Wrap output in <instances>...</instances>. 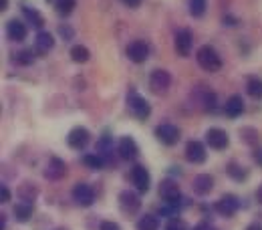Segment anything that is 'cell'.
I'll use <instances>...</instances> for the list:
<instances>
[{
	"mask_svg": "<svg viewBox=\"0 0 262 230\" xmlns=\"http://www.w3.org/2000/svg\"><path fill=\"white\" fill-rule=\"evenodd\" d=\"M196 61L198 65L202 67L204 71H208V73H216V71L222 69V59H220L218 51L214 47H210V45H204V47L198 49Z\"/></svg>",
	"mask_w": 262,
	"mask_h": 230,
	"instance_id": "obj_1",
	"label": "cell"
},
{
	"mask_svg": "<svg viewBox=\"0 0 262 230\" xmlns=\"http://www.w3.org/2000/svg\"><path fill=\"white\" fill-rule=\"evenodd\" d=\"M127 107H129V111L137 119H147L151 115V105L141 97L135 89H129V93H127Z\"/></svg>",
	"mask_w": 262,
	"mask_h": 230,
	"instance_id": "obj_2",
	"label": "cell"
},
{
	"mask_svg": "<svg viewBox=\"0 0 262 230\" xmlns=\"http://www.w3.org/2000/svg\"><path fill=\"white\" fill-rule=\"evenodd\" d=\"M169 85H171V75L165 69H156L149 75V89H151V93L164 95L165 91L169 89Z\"/></svg>",
	"mask_w": 262,
	"mask_h": 230,
	"instance_id": "obj_3",
	"label": "cell"
},
{
	"mask_svg": "<svg viewBox=\"0 0 262 230\" xmlns=\"http://www.w3.org/2000/svg\"><path fill=\"white\" fill-rule=\"evenodd\" d=\"M160 196L165 200V204L169 206V208H178V202H180V198H182V192H180V186L173 182V180H164L162 184H160Z\"/></svg>",
	"mask_w": 262,
	"mask_h": 230,
	"instance_id": "obj_4",
	"label": "cell"
},
{
	"mask_svg": "<svg viewBox=\"0 0 262 230\" xmlns=\"http://www.w3.org/2000/svg\"><path fill=\"white\" fill-rule=\"evenodd\" d=\"M127 57H129V61L133 63H145L147 59H149V45L145 43V40H141V38H137V40H133L127 45Z\"/></svg>",
	"mask_w": 262,
	"mask_h": 230,
	"instance_id": "obj_5",
	"label": "cell"
},
{
	"mask_svg": "<svg viewBox=\"0 0 262 230\" xmlns=\"http://www.w3.org/2000/svg\"><path fill=\"white\" fill-rule=\"evenodd\" d=\"M192 45H194L192 31L182 29V31H178V33H176L173 47H176V53H178L180 57H190V53H192Z\"/></svg>",
	"mask_w": 262,
	"mask_h": 230,
	"instance_id": "obj_6",
	"label": "cell"
},
{
	"mask_svg": "<svg viewBox=\"0 0 262 230\" xmlns=\"http://www.w3.org/2000/svg\"><path fill=\"white\" fill-rule=\"evenodd\" d=\"M206 143L212 148V150H226L230 143V137L228 133L224 132V130H220V128H210L208 132H206Z\"/></svg>",
	"mask_w": 262,
	"mask_h": 230,
	"instance_id": "obj_7",
	"label": "cell"
},
{
	"mask_svg": "<svg viewBox=\"0 0 262 230\" xmlns=\"http://www.w3.org/2000/svg\"><path fill=\"white\" fill-rule=\"evenodd\" d=\"M156 137L164 143V145H176L180 141V130L171 123H162L156 128Z\"/></svg>",
	"mask_w": 262,
	"mask_h": 230,
	"instance_id": "obj_8",
	"label": "cell"
},
{
	"mask_svg": "<svg viewBox=\"0 0 262 230\" xmlns=\"http://www.w3.org/2000/svg\"><path fill=\"white\" fill-rule=\"evenodd\" d=\"M214 208H216V212L222 214V216H234V214L238 212V208H240V200L234 196V194H226V196H222L216 202Z\"/></svg>",
	"mask_w": 262,
	"mask_h": 230,
	"instance_id": "obj_9",
	"label": "cell"
},
{
	"mask_svg": "<svg viewBox=\"0 0 262 230\" xmlns=\"http://www.w3.org/2000/svg\"><path fill=\"white\" fill-rule=\"evenodd\" d=\"M89 139H91V133L87 132L85 128H75V130H71L69 135H67V143H69V148H73V150H83V148H87Z\"/></svg>",
	"mask_w": 262,
	"mask_h": 230,
	"instance_id": "obj_10",
	"label": "cell"
},
{
	"mask_svg": "<svg viewBox=\"0 0 262 230\" xmlns=\"http://www.w3.org/2000/svg\"><path fill=\"white\" fill-rule=\"evenodd\" d=\"M73 200L79 206H85L87 208V206H91L95 202V192H93V188L89 184H77L73 188Z\"/></svg>",
	"mask_w": 262,
	"mask_h": 230,
	"instance_id": "obj_11",
	"label": "cell"
},
{
	"mask_svg": "<svg viewBox=\"0 0 262 230\" xmlns=\"http://www.w3.org/2000/svg\"><path fill=\"white\" fill-rule=\"evenodd\" d=\"M67 176V164L61 158H51L49 164L45 168V178L47 180H53V182H59L61 178Z\"/></svg>",
	"mask_w": 262,
	"mask_h": 230,
	"instance_id": "obj_12",
	"label": "cell"
},
{
	"mask_svg": "<svg viewBox=\"0 0 262 230\" xmlns=\"http://www.w3.org/2000/svg\"><path fill=\"white\" fill-rule=\"evenodd\" d=\"M117 152H119V156L123 158V160H135L137 156H139V145H137V141L129 137V135H125V137H121L119 139V145H117Z\"/></svg>",
	"mask_w": 262,
	"mask_h": 230,
	"instance_id": "obj_13",
	"label": "cell"
},
{
	"mask_svg": "<svg viewBox=\"0 0 262 230\" xmlns=\"http://www.w3.org/2000/svg\"><path fill=\"white\" fill-rule=\"evenodd\" d=\"M131 180H133V186L137 188V192H147L149 190L151 178H149V172L143 165H135L131 170Z\"/></svg>",
	"mask_w": 262,
	"mask_h": 230,
	"instance_id": "obj_14",
	"label": "cell"
},
{
	"mask_svg": "<svg viewBox=\"0 0 262 230\" xmlns=\"http://www.w3.org/2000/svg\"><path fill=\"white\" fill-rule=\"evenodd\" d=\"M119 208H121L125 214H135V212L141 208V200H139V196H137L135 192L125 190V192L119 194Z\"/></svg>",
	"mask_w": 262,
	"mask_h": 230,
	"instance_id": "obj_15",
	"label": "cell"
},
{
	"mask_svg": "<svg viewBox=\"0 0 262 230\" xmlns=\"http://www.w3.org/2000/svg\"><path fill=\"white\" fill-rule=\"evenodd\" d=\"M27 34H29V31H27V25L25 23H20L16 18H12V20L6 23V36L12 43H23L27 38Z\"/></svg>",
	"mask_w": 262,
	"mask_h": 230,
	"instance_id": "obj_16",
	"label": "cell"
},
{
	"mask_svg": "<svg viewBox=\"0 0 262 230\" xmlns=\"http://www.w3.org/2000/svg\"><path fill=\"white\" fill-rule=\"evenodd\" d=\"M186 160L190 164H204L206 162V148L202 141H190L186 145Z\"/></svg>",
	"mask_w": 262,
	"mask_h": 230,
	"instance_id": "obj_17",
	"label": "cell"
},
{
	"mask_svg": "<svg viewBox=\"0 0 262 230\" xmlns=\"http://www.w3.org/2000/svg\"><path fill=\"white\" fill-rule=\"evenodd\" d=\"M192 188H194V192H196V194L206 196V194H210V192H212V188H214V178H212L210 174H200V176L194 178Z\"/></svg>",
	"mask_w": 262,
	"mask_h": 230,
	"instance_id": "obj_18",
	"label": "cell"
},
{
	"mask_svg": "<svg viewBox=\"0 0 262 230\" xmlns=\"http://www.w3.org/2000/svg\"><path fill=\"white\" fill-rule=\"evenodd\" d=\"M53 47H55L53 34L45 33V31L36 34V38H34V51H36L38 55H47L49 51H53Z\"/></svg>",
	"mask_w": 262,
	"mask_h": 230,
	"instance_id": "obj_19",
	"label": "cell"
},
{
	"mask_svg": "<svg viewBox=\"0 0 262 230\" xmlns=\"http://www.w3.org/2000/svg\"><path fill=\"white\" fill-rule=\"evenodd\" d=\"M224 111H226L228 117H238V115H242V111H244V101H242V97H240V95H232V97L226 101Z\"/></svg>",
	"mask_w": 262,
	"mask_h": 230,
	"instance_id": "obj_20",
	"label": "cell"
},
{
	"mask_svg": "<svg viewBox=\"0 0 262 230\" xmlns=\"http://www.w3.org/2000/svg\"><path fill=\"white\" fill-rule=\"evenodd\" d=\"M33 216V204H27V202H20L14 206V218L18 222H29Z\"/></svg>",
	"mask_w": 262,
	"mask_h": 230,
	"instance_id": "obj_21",
	"label": "cell"
},
{
	"mask_svg": "<svg viewBox=\"0 0 262 230\" xmlns=\"http://www.w3.org/2000/svg\"><path fill=\"white\" fill-rule=\"evenodd\" d=\"M23 14H25V18L33 25L34 29H42V25H45V18H42V14L36 10V8H31V6H25L23 8Z\"/></svg>",
	"mask_w": 262,
	"mask_h": 230,
	"instance_id": "obj_22",
	"label": "cell"
},
{
	"mask_svg": "<svg viewBox=\"0 0 262 230\" xmlns=\"http://www.w3.org/2000/svg\"><path fill=\"white\" fill-rule=\"evenodd\" d=\"M18 196H20V200L23 202H27V204H33L34 200H36V196H38V190H36V186H33V184H23L20 188H18Z\"/></svg>",
	"mask_w": 262,
	"mask_h": 230,
	"instance_id": "obj_23",
	"label": "cell"
},
{
	"mask_svg": "<svg viewBox=\"0 0 262 230\" xmlns=\"http://www.w3.org/2000/svg\"><path fill=\"white\" fill-rule=\"evenodd\" d=\"M246 93L252 99H262V79L260 77H250L246 83Z\"/></svg>",
	"mask_w": 262,
	"mask_h": 230,
	"instance_id": "obj_24",
	"label": "cell"
},
{
	"mask_svg": "<svg viewBox=\"0 0 262 230\" xmlns=\"http://www.w3.org/2000/svg\"><path fill=\"white\" fill-rule=\"evenodd\" d=\"M71 59H73L75 63H87V61L91 59V53H89L87 47H83V45H75V47L71 49Z\"/></svg>",
	"mask_w": 262,
	"mask_h": 230,
	"instance_id": "obj_25",
	"label": "cell"
},
{
	"mask_svg": "<svg viewBox=\"0 0 262 230\" xmlns=\"http://www.w3.org/2000/svg\"><path fill=\"white\" fill-rule=\"evenodd\" d=\"M188 8H190V14L194 18H202L206 14V8H208V0H188Z\"/></svg>",
	"mask_w": 262,
	"mask_h": 230,
	"instance_id": "obj_26",
	"label": "cell"
},
{
	"mask_svg": "<svg viewBox=\"0 0 262 230\" xmlns=\"http://www.w3.org/2000/svg\"><path fill=\"white\" fill-rule=\"evenodd\" d=\"M137 230H160V222L156 216L151 214H145L137 220Z\"/></svg>",
	"mask_w": 262,
	"mask_h": 230,
	"instance_id": "obj_27",
	"label": "cell"
},
{
	"mask_svg": "<svg viewBox=\"0 0 262 230\" xmlns=\"http://www.w3.org/2000/svg\"><path fill=\"white\" fill-rule=\"evenodd\" d=\"M55 6H57V12L63 14V16H69L75 6H77V0H55Z\"/></svg>",
	"mask_w": 262,
	"mask_h": 230,
	"instance_id": "obj_28",
	"label": "cell"
},
{
	"mask_svg": "<svg viewBox=\"0 0 262 230\" xmlns=\"http://www.w3.org/2000/svg\"><path fill=\"white\" fill-rule=\"evenodd\" d=\"M83 164L87 165V168H91V170H101L103 168V158L99 156V154H87L85 158H83Z\"/></svg>",
	"mask_w": 262,
	"mask_h": 230,
	"instance_id": "obj_29",
	"label": "cell"
},
{
	"mask_svg": "<svg viewBox=\"0 0 262 230\" xmlns=\"http://www.w3.org/2000/svg\"><path fill=\"white\" fill-rule=\"evenodd\" d=\"M14 61H16L18 65H33L34 53L31 51V49H27V51H18V53L14 55Z\"/></svg>",
	"mask_w": 262,
	"mask_h": 230,
	"instance_id": "obj_30",
	"label": "cell"
},
{
	"mask_svg": "<svg viewBox=\"0 0 262 230\" xmlns=\"http://www.w3.org/2000/svg\"><path fill=\"white\" fill-rule=\"evenodd\" d=\"M228 174L236 180V182H242L246 176H248V172L244 170V168H240V165L236 164V162H232V164L228 165Z\"/></svg>",
	"mask_w": 262,
	"mask_h": 230,
	"instance_id": "obj_31",
	"label": "cell"
},
{
	"mask_svg": "<svg viewBox=\"0 0 262 230\" xmlns=\"http://www.w3.org/2000/svg\"><path fill=\"white\" fill-rule=\"evenodd\" d=\"M242 137L248 141V143H256L258 141V133L254 130H242Z\"/></svg>",
	"mask_w": 262,
	"mask_h": 230,
	"instance_id": "obj_32",
	"label": "cell"
},
{
	"mask_svg": "<svg viewBox=\"0 0 262 230\" xmlns=\"http://www.w3.org/2000/svg\"><path fill=\"white\" fill-rule=\"evenodd\" d=\"M8 200H10V190H8L6 186H0V202L6 204Z\"/></svg>",
	"mask_w": 262,
	"mask_h": 230,
	"instance_id": "obj_33",
	"label": "cell"
},
{
	"mask_svg": "<svg viewBox=\"0 0 262 230\" xmlns=\"http://www.w3.org/2000/svg\"><path fill=\"white\" fill-rule=\"evenodd\" d=\"M99 230H121V228H119V224H115V222H109V220H105V222H101Z\"/></svg>",
	"mask_w": 262,
	"mask_h": 230,
	"instance_id": "obj_34",
	"label": "cell"
},
{
	"mask_svg": "<svg viewBox=\"0 0 262 230\" xmlns=\"http://www.w3.org/2000/svg\"><path fill=\"white\" fill-rule=\"evenodd\" d=\"M194 230H216L210 222H200L198 226H194Z\"/></svg>",
	"mask_w": 262,
	"mask_h": 230,
	"instance_id": "obj_35",
	"label": "cell"
},
{
	"mask_svg": "<svg viewBox=\"0 0 262 230\" xmlns=\"http://www.w3.org/2000/svg\"><path fill=\"white\" fill-rule=\"evenodd\" d=\"M125 6H129V8H137L139 4H141V0H121Z\"/></svg>",
	"mask_w": 262,
	"mask_h": 230,
	"instance_id": "obj_36",
	"label": "cell"
},
{
	"mask_svg": "<svg viewBox=\"0 0 262 230\" xmlns=\"http://www.w3.org/2000/svg\"><path fill=\"white\" fill-rule=\"evenodd\" d=\"M254 162L258 165H262V150L258 148V150H254Z\"/></svg>",
	"mask_w": 262,
	"mask_h": 230,
	"instance_id": "obj_37",
	"label": "cell"
},
{
	"mask_svg": "<svg viewBox=\"0 0 262 230\" xmlns=\"http://www.w3.org/2000/svg\"><path fill=\"white\" fill-rule=\"evenodd\" d=\"M59 33L63 34V36H67V38H71V36H73V31H71V29H65V27H61V29H59Z\"/></svg>",
	"mask_w": 262,
	"mask_h": 230,
	"instance_id": "obj_38",
	"label": "cell"
},
{
	"mask_svg": "<svg viewBox=\"0 0 262 230\" xmlns=\"http://www.w3.org/2000/svg\"><path fill=\"white\" fill-rule=\"evenodd\" d=\"M246 230H262V224H250L246 226Z\"/></svg>",
	"mask_w": 262,
	"mask_h": 230,
	"instance_id": "obj_39",
	"label": "cell"
},
{
	"mask_svg": "<svg viewBox=\"0 0 262 230\" xmlns=\"http://www.w3.org/2000/svg\"><path fill=\"white\" fill-rule=\"evenodd\" d=\"M256 200H258V204H262V186L256 190Z\"/></svg>",
	"mask_w": 262,
	"mask_h": 230,
	"instance_id": "obj_40",
	"label": "cell"
},
{
	"mask_svg": "<svg viewBox=\"0 0 262 230\" xmlns=\"http://www.w3.org/2000/svg\"><path fill=\"white\" fill-rule=\"evenodd\" d=\"M8 8V0H2V4H0V10H6Z\"/></svg>",
	"mask_w": 262,
	"mask_h": 230,
	"instance_id": "obj_41",
	"label": "cell"
},
{
	"mask_svg": "<svg viewBox=\"0 0 262 230\" xmlns=\"http://www.w3.org/2000/svg\"><path fill=\"white\" fill-rule=\"evenodd\" d=\"M57 230H65V228H57Z\"/></svg>",
	"mask_w": 262,
	"mask_h": 230,
	"instance_id": "obj_42",
	"label": "cell"
}]
</instances>
